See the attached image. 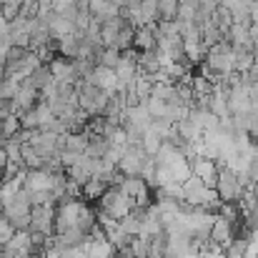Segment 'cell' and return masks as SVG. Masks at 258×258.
I'll use <instances>...</instances> for the list:
<instances>
[{
	"instance_id": "obj_5",
	"label": "cell",
	"mask_w": 258,
	"mask_h": 258,
	"mask_svg": "<svg viewBox=\"0 0 258 258\" xmlns=\"http://www.w3.org/2000/svg\"><path fill=\"white\" fill-rule=\"evenodd\" d=\"M180 0H158V23H173L178 18Z\"/></svg>"
},
{
	"instance_id": "obj_1",
	"label": "cell",
	"mask_w": 258,
	"mask_h": 258,
	"mask_svg": "<svg viewBox=\"0 0 258 258\" xmlns=\"http://www.w3.org/2000/svg\"><path fill=\"white\" fill-rule=\"evenodd\" d=\"M100 203V211H98V216H103V218H110V221H123V218H128L131 213H133V208H136V203L118 188V185H110L108 188V193L98 201Z\"/></svg>"
},
{
	"instance_id": "obj_8",
	"label": "cell",
	"mask_w": 258,
	"mask_h": 258,
	"mask_svg": "<svg viewBox=\"0 0 258 258\" xmlns=\"http://www.w3.org/2000/svg\"><path fill=\"white\" fill-rule=\"evenodd\" d=\"M15 233H18V231L13 228V223H10L5 216H0V251L13 241V236H15Z\"/></svg>"
},
{
	"instance_id": "obj_3",
	"label": "cell",
	"mask_w": 258,
	"mask_h": 258,
	"mask_svg": "<svg viewBox=\"0 0 258 258\" xmlns=\"http://www.w3.org/2000/svg\"><path fill=\"white\" fill-rule=\"evenodd\" d=\"M90 83H95L100 90H105V93L113 95L115 88H118V76H115V71H110V68L95 66V71H93V76H90Z\"/></svg>"
},
{
	"instance_id": "obj_4",
	"label": "cell",
	"mask_w": 258,
	"mask_h": 258,
	"mask_svg": "<svg viewBox=\"0 0 258 258\" xmlns=\"http://www.w3.org/2000/svg\"><path fill=\"white\" fill-rule=\"evenodd\" d=\"M48 30H50L53 40H63L66 35L76 33V25H73V23H68L63 15H58V13H50V15H48Z\"/></svg>"
},
{
	"instance_id": "obj_2",
	"label": "cell",
	"mask_w": 258,
	"mask_h": 258,
	"mask_svg": "<svg viewBox=\"0 0 258 258\" xmlns=\"http://www.w3.org/2000/svg\"><path fill=\"white\" fill-rule=\"evenodd\" d=\"M133 50H136L138 55H143V53H156V50H158V35H156V25H143V28H136Z\"/></svg>"
},
{
	"instance_id": "obj_6",
	"label": "cell",
	"mask_w": 258,
	"mask_h": 258,
	"mask_svg": "<svg viewBox=\"0 0 258 258\" xmlns=\"http://www.w3.org/2000/svg\"><path fill=\"white\" fill-rule=\"evenodd\" d=\"M30 83L38 88V90H45L48 86H55V78L50 73V66H40L33 76H30Z\"/></svg>"
},
{
	"instance_id": "obj_10",
	"label": "cell",
	"mask_w": 258,
	"mask_h": 258,
	"mask_svg": "<svg viewBox=\"0 0 258 258\" xmlns=\"http://www.w3.org/2000/svg\"><path fill=\"white\" fill-rule=\"evenodd\" d=\"M253 76H256V81H258V60H256V66H253V71H251Z\"/></svg>"
},
{
	"instance_id": "obj_9",
	"label": "cell",
	"mask_w": 258,
	"mask_h": 258,
	"mask_svg": "<svg viewBox=\"0 0 258 258\" xmlns=\"http://www.w3.org/2000/svg\"><path fill=\"white\" fill-rule=\"evenodd\" d=\"M0 18H3L5 23H15V20L20 18V5H13V3L0 5Z\"/></svg>"
},
{
	"instance_id": "obj_7",
	"label": "cell",
	"mask_w": 258,
	"mask_h": 258,
	"mask_svg": "<svg viewBox=\"0 0 258 258\" xmlns=\"http://www.w3.org/2000/svg\"><path fill=\"white\" fill-rule=\"evenodd\" d=\"M120 63H123V53H120V50H115V48H105V50L100 53V58H98V66L110 68V71H115Z\"/></svg>"
}]
</instances>
